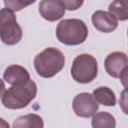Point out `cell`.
Masks as SVG:
<instances>
[{
	"label": "cell",
	"mask_w": 128,
	"mask_h": 128,
	"mask_svg": "<svg viewBox=\"0 0 128 128\" xmlns=\"http://www.w3.org/2000/svg\"><path fill=\"white\" fill-rule=\"evenodd\" d=\"M37 95V85L31 79L19 85H13L3 94L1 101L7 109H22L30 104Z\"/></svg>",
	"instance_id": "1"
},
{
	"label": "cell",
	"mask_w": 128,
	"mask_h": 128,
	"mask_svg": "<svg viewBox=\"0 0 128 128\" xmlns=\"http://www.w3.org/2000/svg\"><path fill=\"white\" fill-rule=\"evenodd\" d=\"M33 63L39 76L43 78H51L63 69L65 56L59 49L48 47L35 56Z\"/></svg>",
	"instance_id": "2"
},
{
	"label": "cell",
	"mask_w": 128,
	"mask_h": 128,
	"mask_svg": "<svg viewBox=\"0 0 128 128\" xmlns=\"http://www.w3.org/2000/svg\"><path fill=\"white\" fill-rule=\"evenodd\" d=\"M56 36L59 42L73 46L85 42L88 36V28L80 19H64L56 27Z\"/></svg>",
	"instance_id": "3"
},
{
	"label": "cell",
	"mask_w": 128,
	"mask_h": 128,
	"mask_svg": "<svg viewBox=\"0 0 128 128\" xmlns=\"http://www.w3.org/2000/svg\"><path fill=\"white\" fill-rule=\"evenodd\" d=\"M98 74V63L94 56L83 53L78 55L72 62L71 76L72 78L82 84L92 82Z\"/></svg>",
	"instance_id": "4"
},
{
	"label": "cell",
	"mask_w": 128,
	"mask_h": 128,
	"mask_svg": "<svg viewBox=\"0 0 128 128\" xmlns=\"http://www.w3.org/2000/svg\"><path fill=\"white\" fill-rule=\"evenodd\" d=\"M22 38V29L17 23L14 12L0 9V39L6 45H15Z\"/></svg>",
	"instance_id": "5"
},
{
	"label": "cell",
	"mask_w": 128,
	"mask_h": 128,
	"mask_svg": "<svg viewBox=\"0 0 128 128\" xmlns=\"http://www.w3.org/2000/svg\"><path fill=\"white\" fill-rule=\"evenodd\" d=\"M105 70L113 78H119L124 86H126L125 81L127 80L128 71V59L124 52L116 51L110 53L104 61Z\"/></svg>",
	"instance_id": "6"
},
{
	"label": "cell",
	"mask_w": 128,
	"mask_h": 128,
	"mask_svg": "<svg viewBox=\"0 0 128 128\" xmlns=\"http://www.w3.org/2000/svg\"><path fill=\"white\" fill-rule=\"evenodd\" d=\"M72 107L77 116L89 118L97 113L99 105L93 98L92 94L88 92H82L74 97Z\"/></svg>",
	"instance_id": "7"
},
{
	"label": "cell",
	"mask_w": 128,
	"mask_h": 128,
	"mask_svg": "<svg viewBox=\"0 0 128 128\" xmlns=\"http://www.w3.org/2000/svg\"><path fill=\"white\" fill-rule=\"evenodd\" d=\"M40 16L50 22L61 19L65 14V7L61 0H43L39 3Z\"/></svg>",
	"instance_id": "8"
},
{
	"label": "cell",
	"mask_w": 128,
	"mask_h": 128,
	"mask_svg": "<svg viewBox=\"0 0 128 128\" xmlns=\"http://www.w3.org/2000/svg\"><path fill=\"white\" fill-rule=\"evenodd\" d=\"M93 26L100 32L110 33L118 26V21L109 13L103 10H97L91 17Z\"/></svg>",
	"instance_id": "9"
},
{
	"label": "cell",
	"mask_w": 128,
	"mask_h": 128,
	"mask_svg": "<svg viewBox=\"0 0 128 128\" xmlns=\"http://www.w3.org/2000/svg\"><path fill=\"white\" fill-rule=\"evenodd\" d=\"M3 78L8 84H11L13 86L23 84L30 80V74L28 70L23 66L13 64L5 69L3 73Z\"/></svg>",
	"instance_id": "10"
},
{
	"label": "cell",
	"mask_w": 128,
	"mask_h": 128,
	"mask_svg": "<svg viewBox=\"0 0 128 128\" xmlns=\"http://www.w3.org/2000/svg\"><path fill=\"white\" fill-rule=\"evenodd\" d=\"M44 122L38 114L30 113L17 117L12 125V128H43Z\"/></svg>",
	"instance_id": "11"
},
{
	"label": "cell",
	"mask_w": 128,
	"mask_h": 128,
	"mask_svg": "<svg viewBox=\"0 0 128 128\" xmlns=\"http://www.w3.org/2000/svg\"><path fill=\"white\" fill-rule=\"evenodd\" d=\"M93 98L98 104H102L104 106H115L116 104V96L115 93L109 87H98L92 93Z\"/></svg>",
	"instance_id": "12"
},
{
	"label": "cell",
	"mask_w": 128,
	"mask_h": 128,
	"mask_svg": "<svg viewBox=\"0 0 128 128\" xmlns=\"http://www.w3.org/2000/svg\"><path fill=\"white\" fill-rule=\"evenodd\" d=\"M108 12L118 21H126L128 19V1L116 0L110 3Z\"/></svg>",
	"instance_id": "13"
},
{
	"label": "cell",
	"mask_w": 128,
	"mask_h": 128,
	"mask_svg": "<svg viewBox=\"0 0 128 128\" xmlns=\"http://www.w3.org/2000/svg\"><path fill=\"white\" fill-rule=\"evenodd\" d=\"M91 125L92 128H115L116 120L112 114L102 111L93 115Z\"/></svg>",
	"instance_id": "14"
},
{
	"label": "cell",
	"mask_w": 128,
	"mask_h": 128,
	"mask_svg": "<svg viewBox=\"0 0 128 128\" xmlns=\"http://www.w3.org/2000/svg\"><path fill=\"white\" fill-rule=\"evenodd\" d=\"M34 3V1L32 2H23V1H10V0H5L4 1V4H5V8L9 9L10 11L14 12V11H20L22 9H24L25 7H27L28 5Z\"/></svg>",
	"instance_id": "15"
},
{
	"label": "cell",
	"mask_w": 128,
	"mask_h": 128,
	"mask_svg": "<svg viewBox=\"0 0 128 128\" xmlns=\"http://www.w3.org/2000/svg\"><path fill=\"white\" fill-rule=\"evenodd\" d=\"M62 2L65 7V10H77L83 4L82 0H64Z\"/></svg>",
	"instance_id": "16"
},
{
	"label": "cell",
	"mask_w": 128,
	"mask_h": 128,
	"mask_svg": "<svg viewBox=\"0 0 128 128\" xmlns=\"http://www.w3.org/2000/svg\"><path fill=\"white\" fill-rule=\"evenodd\" d=\"M0 128H10L9 123L6 120H4L3 118H1V117H0Z\"/></svg>",
	"instance_id": "17"
},
{
	"label": "cell",
	"mask_w": 128,
	"mask_h": 128,
	"mask_svg": "<svg viewBox=\"0 0 128 128\" xmlns=\"http://www.w3.org/2000/svg\"><path fill=\"white\" fill-rule=\"evenodd\" d=\"M5 84H4V82H3V80H1L0 79V98H2V96H3V94L5 93Z\"/></svg>",
	"instance_id": "18"
}]
</instances>
